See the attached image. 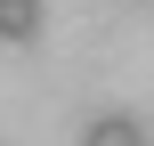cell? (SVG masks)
I'll return each instance as SVG.
<instances>
[{
	"instance_id": "cell-1",
	"label": "cell",
	"mask_w": 154,
	"mask_h": 146,
	"mask_svg": "<svg viewBox=\"0 0 154 146\" xmlns=\"http://www.w3.org/2000/svg\"><path fill=\"white\" fill-rule=\"evenodd\" d=\"M41 24H49V0H0V41L8 49H32Z\"/></svg>"
},
{
	"instance_id": "cell-2",
	"label": "cell",
	"mask_w": 154,
	"mask_h": 146,
	"mask_svg": "<svg viewBox=\"0 0 154 146\" xmlns=\"http://www.w3.org/2000/svg\"><path fill=\"white\" fill-rule=\"evenodd\" d=\"M81 146H146V130H138L130 114H97V122L81 130Z\"/></svg>"
}]
</instances>
